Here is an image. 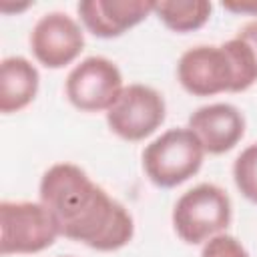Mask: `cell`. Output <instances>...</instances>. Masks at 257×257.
Masks as SVG:
<instances>
[{"label": "cell", "instance_id": "1", "mask_svg": "<svg viewBox=\"0 0 257 257\" xmlns=\"http://www.w3.org/2000/svg\"><path fill=\"white\" fill-rule=\"evenodd\" d=\"M38 193L66 239L96 251H116L133 239L131 213L72 163L52 165L42 175Z\"/></svg>", "mask_w": 257, "mask_h": 257}, {"label": "cell", "instance_id": "2", "mask_svg": "<svg viewBox=\"0 0 257 257\" xmlns=\"http://www.w3.org/2000/svg\"><path fill=\"white\" fill-rule=\"evenodd\" d=\"M205 149L189 126L169 128L143 151V169L151 183L163 189L177 187L199 173Z\"/></svg>", "mask_w": 257, "mask_h": 257}, {"label": "cell", "instance_id": "3", "mask_svg": "<svg viewBox=\"0 0 257 257\" xmlns=\"http://www.w3.org/2000/svg\"><path fill=\"white\" fill-rule=\"evenodd\" d=\"M229 223L231 199L213 183H201L189 189L179 197L173 209V227L189 245L209 241L225 231Z\"/></svg>", "mask_w": 257, "mask_h": 257}, {"label": "cell", "instance_id": "4", "mask_svg": "<svg viewBox=\"0 0 257 257\" xmlns=\"http://www.w3.org/2000/svg\"><path fill=\"white\" fill-rule=\"evenodd\" d=\"M60 235L58 225L44 203L2 201L0 203V253H38Z\"/></svg>", "mask_w": 257, "mask_h": 257}, {"label": "cell", "instance_id": "5", "mask_svg": "<svg viewBox=\"0 0 257 257\" xmlns=\"http://www.w3.org/2000/svg\"><path fill=\"white\" fill-rule=\"evenodd\" d=\"M181 86L193 96L237 92V74L227 48L199 44L185 50L177 64Z\"/></svg>", "mask_w": 257, "mask_h": 257}, {"label": "cell", "instance_id": "6", "mask_svg": "<svg viewBox=\"0 0 257 257\" xmlns=\"http://www.w3.org/2000/svg\"><path fill=\"white\" fill-rule=\"evenodd\" d=\"M167 104L159 90L147 84H128L106 110V122L114 135L137 143L151 137L163 124Z\"/></svg>", "mask_w": 257, "mask_h": 257}, {"label": "cell", "instance_id": "7", "mask_svg": "<svg viewBox=\"0 0 257 257\" xmlns=\"http://www.w3.org/2000/svg\"><path fill=\"white\" fill-rule=\"evenodd\" d=\"M66 96L78 110H108L122 92V74L118 66L104 56L80 60L66 76Z\"/></svg>", "mask_w": 257, "mask_h": 257}, {"label": "cell", "instance_id": "8", "mask_svg": "<svg viewBox=\"0 0 257 257\" xmlns=\"http://www.w3.org/2000/svg\"><path fill=\"white\" fill-rule=\"evenodd\" d=\"M30 48L46 68L70 64L84 48V34L74 18L64 12L44 14L30 32Z\"/></svg>", "mask_w": 257, "mask_h": 257}, {"label": "cell", "instance_id": "9", "mask_svg": "<svg viewBox=\"0 0 257 257\" xmlns=\"http://www.w3.org/2000/svg\"><path fill=\"white\" fill-rule=\"evenodd\" d=\"M86 30L98 38H114L141 24L153 10L151 0H82L76 6Z\"/></svg>", "mask_w": 257, "mask_h": 257}, {"label": "cell", "instance_id": "10", "mask_svg": "<svg viewBox=\"0 0 257 257\" xmlns=\"http://www.w3.org/2000/svg\"><path fill=\"white\" fill-rule=\"evenodd\" d=\"M189 128L199 137L205 153L223 155L243 139L245 116L229 102H215L197 108L189 116Z\"/></svg>", "mask_w": 257, "mask_h": 257}, {"label": "cell", "instance_id": "11", "mask_svg": "<svg viewBox=\"0 0 257 257\" xmlns=\"http://www.w3.org/2000/svg\"><path fill=\"white\" fill-rule=\"evenodd\" d=\"M38 70L24 56H8L0 64V112L10 114L28 106L38 92Z\"/></svg>", "mask_w": 257, "mask_h": 257}, {"label": "cell", "instance_id": "12", "mask_svg": "<svg viewBox=\"0 0 257 257\" xmlns=\"http://www.w3.org/2000/svg\"><path fill=\"white\" fill-rule=\"evenodd\" d=\"M173 32L199 30L211 16V2L207 0H161L153 10Z\"/></svg>", "mask_w": 257, "mask_h": 257}, {"label": "cell", "instance_id": "13", "mask_svg": "<svg viewBox=\"0 0 257 257\" xmlns=\"http://www.w3.org/2000/svg\"><path fill=\"white\" fill-rule=\"evenodd\" d=\"M233 179L245 199L257 203V143L241 151L233 163Z\"/></svg>", "mask_w": 257, "mask_h": 257}, {"label": "cell", "instance_id": "14", "mask_svg": "<svg viewBox=\"0 0 257 257\" xmlns=\"http://www.w3.org/2000/svg\"><path fill=\"white\" fill-rule=\"evenodd\" d=\"M201 257H249V253L233 235L219 233L205 243Z\"/></svg>", "mask_w": 257, "mask_h": 257}, {"label": "cell", "instance_id": "15", "mask_svg": "<svg viewBox=\"0 0 257 257\" xmlns=\"http://www.w3.org/2000/svg\"><path fill=\"white\" fill-rule=\"evenodd\" d=\"M235 38H239L241 42H245V46L251 50L253 60H255V64H257V20H251V22L243 24V26L237 30Z\"/></svg>", "mask_w": 257, "mask_h": 257}, {"label": "cell", "instance_id": "16", "mask_svg": "<svg viewBox=\"0 0 257 257\" xmlns=\"http://www.w3.org/2000/svg\"><path fill=\"white\" fill-rule=\"evenodd\" d=\"M221 6L229 12H235V14H253V16H257V0H223Z\"/></svg>", "mask_w": 257, "mask_h": 257}]
</instances>
